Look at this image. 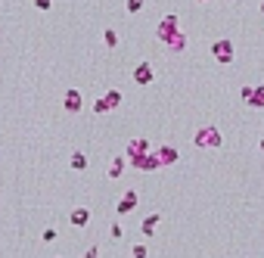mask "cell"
Segmentation results:
<instances>
[{
    "mask_svg": "<svg viewBox=\"0 0 264 258\" xmlns=\"http://www.w3.org/2000/svg\"><path fill=\"white\" fill-rule=\"evenodd\" d=\"M152 150V143L146 140V137H134L131 143H128V159H137V156H146Z\"/></svg>",
    "mask_w": 264,
    "mask_h": 258,
    "instance_id": "cell-10",
    "label": "cell"
},
{
    "mask_svg": "<svg viewBox=\"0 0 264 258\" xmlns=\"http://www.w3.org/2000/svg\"><path fill=\"white\" fill-rule=\"evenodd\" d=\"M155 153H158V159H162L165 168H168V165H178V159H181L178 146H155Z\"/></svg>",
    "mask_w": 264,
    "mask_h": 258,
    "instance_id": "cell-12",
    "label": "cell"
},
{
    "mask_svg": "<svg viewBox=\"0 0 264 258\" xmlns=\"http://www.w3.org/2000/svg\"><path fill=\"white\" fill-rule=\"evenodd\" d=\"M125 10H128L131 16H137L140 10H143V0H128V4H125Z\"/></svg>",
    "mask_w": 264,
    "mask_h": 258,
    "instance_id": "cell-19",
    "label": "cell"
},
{
    "mask_svg": "<svg viewBox=\"0 0 264 258\" xmlns=\"http://www.w3.org/2000/svg\"><path fill=\"white\" fill-rule=\"evenodd\" d=\"M68 224H72V227H87V224H91V209H84V206L72 209V215H68Z\"/></svg>",
    "mask_w": 264,
    "mask_h": 258,
    "instance_id": "cell-11",
    "label": "cell"
},
{
    "mask_svg": "<svg viewBox=\"0 0 264 258\" xmlns=\"http://www.w3.org/2000/svg\"><path fill=\"white\" fill-rule=\"evenodd\" d=\"M211 56H215V62H221V66H230V62L236 59L233 41H230V38H218L215 44H211Z\"/></svg>",
    "mask_w": 264,
    "mask_h": 258,
    "instance_id": "cell-3",
    "label": "cell"
},
{
    "mask_svg": "<svg viewBox=\"0 0 264 258\" xmlns=\"http://www.w3.org/2000/svg\"><path fill=\"white\" fill-rule=\"evenodd\" d=\"M109 233H112V239H121V236H125V230H121V224H112V227H109Z\"/></svg>",
    "mask_w": 264,
    "mask_h": 258,
    "instance_id": "cell-22",
    "label": "cell"
},
{
    "mask_svg": "<svg viewBox=\"0 0 264 258\" xmlns=\"http://www.w3.org/2000/svg\"><path fill=\"white\" fill-rule=\"evenodd\" d=\"M137 202H140V196H137L134 190H128V193H121V199H118L115 212H118V215H131V212L137 209Z\"/></svg>",
    "mask_w": 264,
    "mask_h": 258,
    "instance_id": "cell-9",
    "label": "cell"
},
{
    "mask_svg": "<svg viewBox=\"0 0 264 258\" xmlns=\"http://www.w3.org/2000/svg\"><path fill=\"white\" fill-rule=\"evenodd\" d=\"M34 7H38L41 13H50L53 10V0H34Z\"/></svg>",
    "mask_w": 264,
    "mask_h": 258,
    "instance_id": "cell-20",
    "label": "cell"
},
{
    "mask_svg": "<svg viewBox=\"0 0 264 258\" xmlns=\"http://www.w3.org/2000/svg\"><path fill=\"white\" fill-rule=\"evenodd\" d=\"M62 103H65V112H68V115H78V112H81V106H84V97H81V90H78V87H68V90H65V100H62Z\"/></svg>",
    "mask_w": 264,
    "mask_h": 258,
    "instance_id": "cell-8",
    "label": "cell"
},
{
    "mask_svg": "<svg viewBox=\"0 0 264 258\" xmlns=\"http://www.w3.org/2000/svg\"><path fill=\"white\" fill-rule=\"evenodd\" d=\"M193 146H199V150H218L224 146V134L218 124H202L196 134H193Z\"/></svg>",
    "mask_w": 264,
    "mask_h": 258,
    "instance_id": "cell-1",
    "label": "cell"
},
{
    "mask_svg": "<svg viewBox=\"0 0 264 258\" xmlns=\"http://www.w3.org/2000/svg\"><path fill=\"white\" fill-rule=\"evenodd\" d=\"M239 97H242V103L249 106V109H264V84H258V87L245 84V87L239 90Z\"/></svg>",
    "mask_w": 264,
    "mask_h": 258,
    "instance_id": "cell-6",
    "label": "cell"
},
{
    "mask_svg": "<svg viewBox=\"0 0 264 258\" xmlns=\"http://www.w3.org/2000/svg\"><path fill=\"white\" fill-rule=\"evenodd\" d=\"M128 165L134 171H162L165 165H162V159H158V153L155 150H149L146 156H137V159H128Z\"/></svg>",
    "mask_w": 264,
    "mask_h": 258,
    "instance_id": "cell-4",
    "label": "cell"
},
{
    "mask_svg": "<svg viewBox=\"0 0 264 258\" xmlns=\"http://www.w3.org/2000/svg\"><path fill=\"white\" fill-rule=\"evenodd\" d=\"M168 50H174V53H184V50H187V34L181 31V34H178V38H174V41L168 44Z\"/></svg>",
    "mask_w": 264,
    "mask_h": 258,
    "instance_id": "cell-17",
    "label": "cell"
},
{
    "mask_svg": "<svg viewBox=\"0 0 264 258\" xmlns=\"http://www.w3.org/2000/svg\"><path fill=\"white\" fill-rule=\"evenodd\" d=\"M178 22H181V19H178V13H168L165 19L158 22V28H155V38L162 41L165 47H168V44H171V41H174V38L181 34V25H178Z\"/></svg>",
    "mask_w": 264,
    "mask_h": 258,
    "instance_id": "cell-2",
    "label": "cell"
},
{
    "mask_svg": "<svg viewBox=\"0 0 264 258\" xmlns=\"http://www.w3.org/2000/svg\"><path fill=\"white\" fill-rule=\"evenodd\" d=\"M103 44L109 47V50H115V47H118V31H115V28H106V31H103Z\"/></svg>",
    "mask_w": 264,
    "mask_h": 258,
    "instance_id": "cell-16",
    "label": "cell"
},
{
    "mask_svg": "<svg viewBox=\"0 0 264 258\" xmlns=\"http://www.w3.org/2000/svg\"><path fill=\"white\" fill-rule=\"evenodd\" d=\"M68 165H72V171H84V168H87V156H84L81 150H75L72 159H68Z\"/></svg>",
    "mask_w": 264,
    "mask_h": 258,
    "instance_id": "cell-15",
    "label": "cell"
},
{
    "mask_svg": "<svg viewBox=\"0 0 264 258\" xmlns=\"http://www.w3.org/2000/svg\"><path fill=\"white\" fill-rule=\"evenodd\" d=\"M196 4H208V0H196Z\"/></svg>",
    "mask_w": 264,
    "mask_h": 258,
    "instance_id": "cell-25",
    "label": "cell"
},
{
    "mask_svg": "<svg viewBox=\"0 0 264 258\" xmlns=\"http://www.w3.org/2000/svg\"><path fill=\"white\" fill-rule=\"evenodd\" d=\"M258 150H261V153H264V137H261V140H258Z\"/></svg>",
    "mask_w": 264,
    "mask_h": 258,
    "instance_id": "cell-24",
    "label": "cell"
},
{
    "mask_svg": "<svg viewBox=\"0 0 264 258\" xmlns=\"http://www.w3.org/2000/svg\"><path fill=\"white\" fill-rule=\"evenodd\" d=\"M121 106V90H106V94L94 103V112L97 115H106V112H112V109Z\"/></svg>",
    "mask_w": 264,
    "mask_h": 258,
    "instance_id": "cell-5",
    "label": "cell"
},
{
    "mask_svg": "<svg viewBox=\"0 0 264 258\" xmlns=\"http://www.w3.org/2000/svg\"><path fill=\"white\" fill-rule=\"evenodd\" d=\"M125 165H128V156H115V159L109 162V171H106V174H109L112 180H118L121 174H125Z\"/></svg>",
    "mask_w": 264,
    "mask_h": 258,
    "instance_id": "cell-13",
    "label": "cell"
},
{
    "mask_svg": "<svg viewBox=\"0 0 264 258\" xmlns=\"http://www.w3.org/2000/svg\"><path fill=\"white\" fill-rule=\"evenodd\" d=\"M131 258H149V249L143 243H137V246H131Z\"/></svg>",
    "mask_w": 264,
    "mask_h": 258,
    "instance_id": "cell-18",
    "label": "cell"
},
{
    "mask_svg": "<svg viewBox=\"0 0 264 258\" xmlns=\"http://www.w3.org/2000/svg\"><path fill=\"white\" fill-rule=\"evenodd\" d=\"M134 81L140 84V87H146V84H152L155 81V69H152V62H137V69H134Z\"/></svg>",
    "mask_w": 264,
    "mask_h": 258,
    "instance_id": "cell-7",
    "label": "cell"
},
{
    "mask_svg": "<svg viewBox=\"0 0 264 258\" xmlns=\"http://www.w3.org/2000/svg\"><path fill=\"white\" fill-rule=\"evenodd\" d=\"M84 258H100V249H97V246H91V249L84 252Z\"/></svg>",
    "mask_w": 264,
    "mask_h": 258,
    "instance_id": "cell-23",
    "label": "cell"
},
{
    "mask_svg": "<svg viewBox=\"0 0 264 258\" xmlns=\"http://www.w3.org/2000/svg\"><path fill=\"white\" fill-rule=\"evenodd\" d=\"M158 221H162V215H158V212H152V215H146V218H143V224H140V230H143V236H152V233H155Z\"/></svg>",
    "mask_w": 264,
    "mask_h": 258,
    "instance_id": "cell-14",
    "label": "cell"
},
{
    "mask_svg": "<svg viewBox=\"0 0 264 258\" xmlns=\"http://www.w3.org/2000/svg\"><path fill=\"white\" fill-rule=\"evenodd\" d=\"M261 13H264V0H261Z\"/></svg>",
    "mask_w": 264,
    "mask_h": 258,
    "instance_id": "cell-26",
    "label": "cell"
},
{
    "mask_svg": "<svg viewBox=\"0 0 264 258\" xmlns=\"http://www.w3.org/2000/svg\"><path fill=\"white\" fill-rule=\"evenodd\" d=\"M41 239H44V243H53V239H56V230H53V227H47V230L41 233Z\"/></svg>",
    "mask_w": 264,
    "mask_h": 258,
    "instance_id": "cell-21",
    "label": "cell"
}]
</instances>
